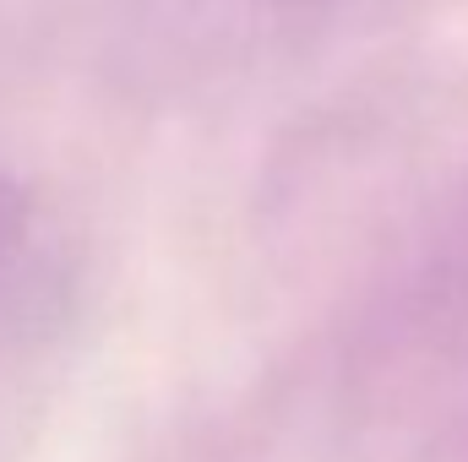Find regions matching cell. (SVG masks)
Listing matches in <instances>:
<instances>
[{
	"label": "cell",
	"mask_w": 468,
	"mask_h": 462,
	"mask_svg": "<svg viewBox=\"0 0 468 462\" xmlns=\"http://www.w3.org/2000/svg\"><path fill=\"white\" fill-rule=\"evenodd\" d=\"M33 245V196L16 180H0V305L11 299V283L22 278Z\"/></svg>",
	"instance_id": "6da1fadb"
}]
</instances>
